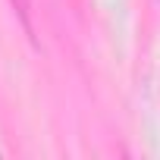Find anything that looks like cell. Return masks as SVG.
I'll return each instance as SVG.
<instances>
[{
  "label": "cell",
  "mask_w": 160,
  "mask_h": 160,
  "mask_svg": "<svg viewBox=\"0 0 160 160\" xmlns=\"http://www.w3.org/2000/svg\"><path fill=\"white\" fill-rule=\"evenodd\" d=\"M13 7H16L19 19H22V28L32 35V32H35V28H32V0H13Z\"/></svg>",
  "instance_id": "cell-1"
}]
</instances>
